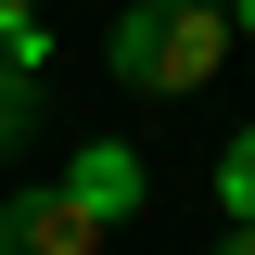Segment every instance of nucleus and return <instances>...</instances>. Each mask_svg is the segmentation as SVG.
Here are the masks:
<instances>
[{
    "label": "nucleus",
    "instance_id": "nucleus-3",
    "mask_svg": "<svg viewBox=\"0 0 255 255\" xmlns=\"http://www.w3.org/2000/svg\"><path fill=\"white\" fill-rule=\"evenodd\" d=\"M64 191H77V204H90V217L115 230L128 204H140V153H128V140H90V153H77V179H64Z\"/></svg>",
    "mask_w": 255,
    "mask_h": 255
},
{
    "label": "nucleus",
    "instance_id": "nucleus-4",
    "mask_svg": "<svg viewBox=\"0 0 255 255\" xmlns=\"http://www.w3.org/2000/svg\"><path fill=\"white\" fill-rule=\"evenodd\" d=\"M26 128H38V77L0 64V153H26Z\"/></svg>",
    "mask_w": 255,
    "mask_h": 255
},
{
    "label": "nucleus",
    "instance_id": "nucleus-1",
    "mask_svg": "<svg viewBox=\"0 0 255 255\" xmlns=\"http://www.w3.org/2000/svg\"><path fill=\"white\" fill-rule=\"evenodd\" d=\"M217 64H230V13H217V0H128V13H115V77H128V90L191 102Z\"/></svg>",
    "mask_w": 255,
    "mask_h": 255
},
{
    "label": "nucleus",
    "instance_id": "nucleus-7",
    "mask_svg": "<svg viewBox=\"0 0 255 255\" xmlns=\"http://www.w3.org/2000/svg\"><path fill=\"white\" fill-rule=\"evenodd\" d=\"M217 255H255V217H230V243H217Z\"/></svg>",
    "mask_w": 255,
    "mask_h": 255
},
{
    "label": "nucleus",
    "instance_id": "nucleus-8",
    "mask_svg": "<svg viewBox=\"0 0 255 255\" xmlns=\"http://www.w3.org/2000/svg\"><path fill=\"white\" fill-rule=\"evenodd\" d=\"M217 13H230V26H255V0H217Z\"/></svg>",
    "mask_w": 255,
    "mask_h": 255
},
{
    "label": "nucleus",
    "instance_id": "nucleus-6",
    "mask_svg": "<svg viewBox=\"0 0 255 255\" xmlns=\"http://www.w3.org/2000/svg\"><path fill=\"white\" fill-rule=\"evenodd\" d=\"M217 204H230V217H255V128L217 153Z\"/></svg>",
    "mask_w": 255,
    "mask_h": 255
},
{
    "label": "nucleus",
    "instance_id": "nucleus-5",
    "mask_svg": "<svg viewBox=\"0 0 255 255\" xmlns=\"http://www.w3.org/2000/svg\"><path fill=\"white\" fill-rule=\"evenodd\" d=\"M38 51H51V26H38V0H0V64H26V77H38Z\"/></svg>",
    "mask_w": 255,
    "mask_h": 255
},
{
    "label": "nucleus",
    "instance_id": "nucleus-2",
    "mask_svg": "<svg viewBox=\"0 0 255 255\" xmlns=\"http://www.w3.org/2000/svg\"><path fill=\"white\" fill-rule=\"evenodd\" d=\"M0 255H102V217L77 191H13L0 204Z\"/></svg>",
    "mask_w": 255,
    "mask_h": 255
}]
</instances>
